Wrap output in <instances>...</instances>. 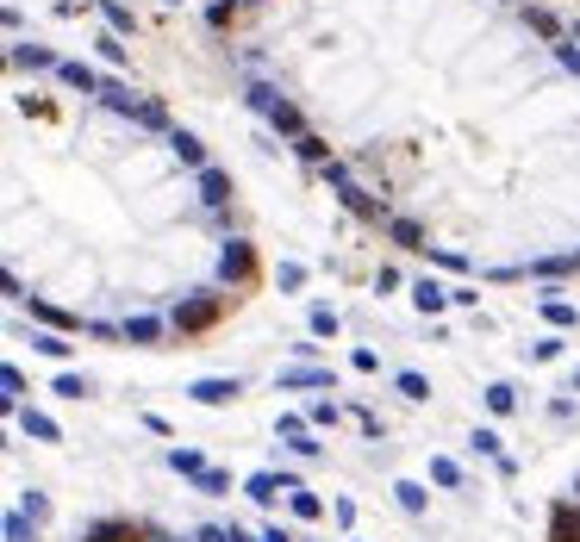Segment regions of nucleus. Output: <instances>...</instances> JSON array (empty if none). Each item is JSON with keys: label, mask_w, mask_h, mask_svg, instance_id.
<instances>
[{"label": "nucleus", "mask_w": 580, "mask_h": 542, "mask_svg": "<svg viewBox=\"0 0 580 542\" xmlns=\"http://www.w3.org/2000/svg\"><path fill=\"white\" fill-rule=\"evenodd\" d=\"M250 107H256V113H263V119L275 125V132H293V137H306V132H299V113H293V107L281 100V94H275V88H250Z\"/></svg>", "instance_id": "nucleus-1"}, {"label": "nucleus", "mask_w": 580, "mask_h": 542, "mask_svg": "<svg viewBox=\"0 0 580 542\" xmlns=\"http://www.w3.org/2000/svg\"><path fill=\"white\" fill-rule=\"evenodd\" d=\"M212 318H219V299H212V293H200V299L175 305V331H206Z\"/></svg>", "instance_id": "nucleus-2"}, {"label": "nucleus", "mask_w": 580, "mask_h": 542, "mask_svg": "<svg viewBox=\"0 0 580 542\" xmlns=\"http://www.w3.org/2000/svg\"><path fill=\"white\" fill-rule=\"evenodd\" d=\"M550 542H580V499L556 505V524H550Z\"/></svg>", "instance_id": "nucleus-3"}, {"label": "nucleus", "mask_w": 580, "mask_h": 542, "mask_svg": "<svg viewBox=\"0 0 580 542\" xmlns=\"http://www.w3.org/2000/svg\"><path fill=\"white\" fill-rule=\"evenodd\" d=\"M256 269V256H250V244H225V256H219V274L225 280H244V274Z\"/></svg>", "instance_id": "nucleus-4"}, {"label": "nucleus", "mask_w": 580, "mask_h": 542, "mask_svg": "<svg viewBox=\"0 0 580 542\" xmlns=\"http://www.w3.org/2000/svg\"><path fill=\"white\" fill-rule=\"evenodd\" d=\"M200 200H206V206H225V200H231V181H225L219 168H200Z\"/></svg>", "instance_id": "nucleus-5"}, {"label": "nucleus", "mask_w": 580, "mask_h": 542, "mask_svg": "<svg viewBox=\"0 0 580 542\" xmlns=\"http://www.w3.org/2000/svg\"><path fill=\"white\" fill-rule=\"evenodd\" d=\"M144 537H150L144 524H94V537L88 542H144Z\"/></svg>", "instance_id": "nucleus-6"}, {"label": "nucleus", "mask_w": 580, "mask_h": 542, "mask_svg": "<svg viewBox=\"0 0 580 542\" xmlns=\"http://www.w3.org/2000/svg\"><path fill=\"white\" fill-rule=\"evenodd\" d=\"M56 75H63V88H75V94H94V69H88V63H56Z\"/></svg>", "instance_id": "nucleus-7"}, {"label": "nucleus", "mask_w": 580, "mask_h": 542, "mask_svg": "<svg viewBox=\"0 0 580 542\" xmlns=\"http://www.w3.org/2000/svg\"><path fill=\"white\" fill-rule=\"evenodd\" d=\"M194 400H200V406H225V400H238V381H200Z\"/></svg>", "instance_id": "nucleus-8"}, {"label": "nucleus", "mask_w": 580, "mask_h": 542, "mask_svg": "<svg viewBox=\"0 0 580 542\" xmlns=\"http://www.w3.org/2000/svg\"><path fill=\"white\" fill-rule=\"evenodd\" d=\"M169 143H175V156H181V162H187V168H206V150H200V137L175 132V137H169Z\"/></svg>", "instance_id": "nucleus-9"}, {"label": "nucleus", "mask_w": 580, "mask_h": 542, "mask_svg": "<svg viewBox=\"0 0 580 542\" xmlns=\"http://www.w3.org/2000/svg\"><path fill=\"white\" fill-rule=\"evenodd\" d=\"M13 63H25V69H56V56H50V50H38V44H19V50H13Z\"/></svg>", "instance_id": "nucleus-10"}, {"label": "nucleus", "mask_w": 580, "mask_h": 542, "mask_svg": "<svg viewBox=\"0 0 580 542\" xmlns=\"http://www.w3.org/2000/svg\"><path fill=\"white\" fill-rule=\"evenodd\" d=\"M275 493H293V480H275V474H256L250 480V499H275Z\"/></svg>", "instance_id": "nucleus-11"}, {"label": "nucleus", "mask_w": 580, "mask_h": 542, "mask_svg": "<svg viewBox=\"0 0 580 542\" xmlns=\"http://www.w3.org/2000/svg\"><path fill=\"white\" fill-rule=\"evenodd\" d=\"M412 299H419L425 312H443V299H449V293H443L437 280H419V287H412Z\"/></svg>", "instance_id": "nucleus-12"}, {"label": "nucleus", "mask_w": 580, "mask_h": 542, "mask_svg": "<svg viewBox=\"0 0 580 542\" xmlns=\"http://www.w3.org/2000/svg\"><path fill=\"white\" fill-rule=\"evenodd\" d=\"M387 231H394V237H400L406 250H431V244H425V231H419V225H406V219H394Z\"/></svg>", "instance_id": "nucleus-13"}, {"label": "nucleus", "mask_w": 580, "mask_h": 542, "mask_svg": "<svg viewBox=\"0 0 580 542\" xmlns=\"http://www.w3.org/2000/svg\"><path fill=\"white\" fill-rule=\"evenodd\" d=\"M281 381H288V387H325V381H331V374H318V368H288V374H281Z\"/></svg>", "instance_id": "nucleus-14"}, {"label": "nucleus", "mask_w": 580, "mask_h": 542, "mask_svg": "<svg viewBox=\"0 0 580 542\" xmlns=\"http://www.w3.org/2000/svg\"><path fill=\"white\" fill-rule=\"evenodd\" d=\"M25 430H31V436H44V443H56V424H50L44 411H25Z\"/></svg>", "instance_id": "nucleus-15"}, {"label": "nucleus", "mask_w": 580, "mask_h": 542, "mask_svg": "<svg viewBox=\"0 0 580 542\" xmlns=\"http://www.w3.org/2000/svg\"><path fill=\"white\" fill-rule=\"evenodd\" d=\"M543 318H550V324H575V305H562V299H543Z\"/></svg>", "instance_id": "nucleus-16"}, {"label": "nucleus", "mask_w": 580, "mask_h": 542, "mask_svg": "<svg viewBox=\"0 0 580 542\" xmlns=\"http://www.w3.org/2000/svg\"><path fill=\"white\" fill-rule=\"evenodd\" d=\"M400 393H406V400H431V387H425V374H400Z\"/></svg>", "instance_id": "nucleus-17"}, {"label": "nucleus", "mask_w": 580, "mask_h": 542, "mask_svg": "<svg viewBox=\"0 0 580 542\" xmlns=\"http://www.w3.org/2000/svg\"><path fill=\"white\" fill-rule=\"evenodd\" d=\"M126 337H132V343H150V337H156V318H132Z\"/></svg>", "instance_id": "nucleus-18"}, {"label": "nucleus", "mask_w": 580, "mask_h": 542, "mask_svg": "<svg viewBox=\"0 0 580 542\" xmlns=\"http://www.w3.org/2000/svg\"><path fill=\"white\" fill-rule=\"evenodd\" d=\"M312 331H325V337H331V331H337V312H331V305H312Z\"/></svg>", "instance_id": "nucleus-19"}, {"label": "nucleus", "mask_w": 580, "mask_h": 542, "mask_svg": "<svg viewBox=\"0 0 580 542\" xmlns=\"http://www.w3.org/2000/svg\"><path fill=\"white\" fill-rule=\"evenodd\" d=\"M31 343H38V349H44V356H56V362H63V356H69V343H63V337H50V331H44V337H31Z\"/></svg>", "instance_id": "nucleus-20"}, {"label": "nucleus", "mask_w": 580, "mask_h": 542, "mask_svg": "<svg viewBox=\"0 0 580 542\" xmlns=\"http://www.w3.org/2000/svg\"><path fill=\"white\" fill-rule=\"evenodd\" d=\"M56 393H63V400H82V393H88V381H82V374H63V381H56Z\"/></svg>", "instance_id": "nucleus-21"}, {"label": "nucleus", "mask_w": 580, "mask_h": 542, "mask_svg": "<svg viewBox=\"0 0 580 542\" xmlns=\"http://www.w3.org/2000/svg\"><path fill=\"white\" fill-rule=\"evenodd\" d=\"M169 461H175V468H181V474H206V468H200V455H194V449H175V455H169Z\"/></svg>", "instance_id": "nucleus-22"}, {"label": "nucleus", "mask_w": 580, "mask_h": 542, "mask_svg": "<svg viewBox=\"0 0 580 542\" xmlns=\"http://www.w3.org/2000/svg\"><path fill=\"white\" fill-rule=\"evenodd\" d=\"M293 512H299V518H318V499H312L306 486H293Z\"/></svg>", "instance_id": "nucleus-23"}, {"label": "nucleus", "mask_w": 580, "mask_h": 542, "mask_svg": "<svg viewBox=\"0 0 580 542\" xmlns=\"http://www.w3.org/2000/svg\"><path fill=\"white\" fill-rule=\"evenodd\" d=\"M299 156H312V162H331V150H325V143H318V137H312V132L299 137Z\"/></svg>", "instance_id": "nucleus-24"}, {"label": "nucleus", "mask_w": 580, "mask_h": 542, "mask_svg": "<svg viewBox=\"0 0 580 542\" xmlns=\"http://www.w3.org/2000/svg\"><path fill=\"white\" fill-rule=\"evenodd\" d=\"M132 119H138V125H150V132H156V125H162V107H156V100H144V107H138Z\"/></svg>", "instance_id": "nucleus-25"}, {"label": "nucleus", "mask_w": 580, "mask_h": 542, "mask_svg": "<svg viewBox=\"0 0 580 542\" xmlns=\"http://www.w3.org/2000/svg\"><path fill=\"white\" fill-rule=\"evenodd\" d=\"M400 505H406V512H425V493H419V486L406 480V486H400Z\"/></svg>", "instance_id": "nucleus-26"}, {"label": "nucleus", "mask_w": 580, "mask_h": 542, "mask_svg": "<svg viewBox=\"0 0 580 542\" xmlns=\"http://www.w3.org/2000/svg\"><path fill=\"white\" fill-rule=\"evenodd\" d=\"M206 542H244L238 530H206Z\"/></svg>", "instance_id": "nucleus-27"}, {"label": "nucleus", "mask_w": 580, "mask_h": 542, "mask_svg": "<svg viewBox=\"0 0 580 542\" xmlns=\"http://www.w3.org/2000/svg\"><path fill=\"white\" fill-rule=\"evenodd\" d=\"M556 269H580V256H562V262H556Z\"/></svg>", "instance_id": "nucleus-28"}]
</instances>
